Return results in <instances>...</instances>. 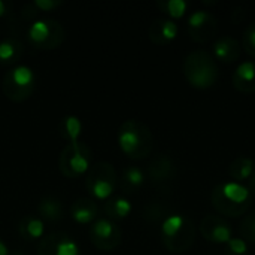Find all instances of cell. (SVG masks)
Wrapping results in <instances>:
<instances>
[{"label":"cell","mask_w":255,"mask_h":255,"mask_svg":"<svg viewBox=\"0 0 255 255\" xmlns=\"http://www.w3.org/2000/svg\"><path fill=\"white\" fill-rule=\"evenodd\" d=\"M121 152L130 160H145L154 148V136L151 128L139 120L124 121L117 134Z\"/></svg>","instance_id":"1"},{"label":"cell","mask_w":255,"mask_h":255,"mask_svg":"<svg viewBox=\"0 0 255 255\" xmlns=\"http://www.w3.org/2000/svg\"><path fill=\"white\" fill-rule=\"evenodd\" d=\"M253 196L247 190V187L238 182L220 184L211 193L212 206L226 217H241L253 205Z\"/></svg>","instance_id":"2"},{"label":"cell","mask_w":255,"mask_h":255,"mask_svg":"<svg viewBox=\"0 0 255 255\" xmlns=\"http://www.w3.org/2000/svg\"><path fill=\"white\" fill-rule=\"evenodd\" d=\"M182 72L190 85L202 90L215 85L220 76V67L215 58L203 49L191 51L184 58Z\"/></svg>","instance_id":"3"},{"label":"cell","mask_w":255,"mask_h":255,"mask_svg":"<svg viewBox=\"0 0 255 255\" xmlns=\"http://www.w3.org/2000/svg\"><path fill=\"white\" fill-rule=\"evenodd\" d=\"M196 226L185 215H169L161 224V241L170 253L188 251L196 239Z\"/></svg>","instance_id":"4"},{"label":"cell","mask_w":255,"mask_h":255,"mask_svg":"<svg viewBox=\"0 0 255 255\" xmlns=\"http://www.w3.org/2000/svg\"><path fill=\"white\" fill-rule=\"evenodd\" d=\"M36 73L27 64H16L10 67L1 81L3 94L15 103H22L31 97L36 90Z\"/></svg>","instance_id":"5"},{"label":"cell","mask_w":255,"mask_h":255,"mask_svg":"<svg viewBox=\"0 0 255 255\" xmlns=\"http://www.w3.org/2000/svg\"><path fill=\"white\" fill-rule=\"evenodd\" d=\"M93 151L85 142L67 143L58 157V170L67 179H78L93 166Z\"/></svg>","instance_id":"6"},{"label":"cell","mask_w":255,"mask_h":255,"mask_svg":"<svg viewBox=\"0 0 255 255\" xmlns=\"http://www.w3.org/2000/svg\"><path fill=\"white\" fill-rule=\"evenodd\" d=\"M118 185V173L108 161H96L85 175V188L93 200H108Z\"/></svg>","instance_id":"7"},{"label":"cell","mask_w":255,"mask_h":255,"mask_svg":"<svg viewBox=\"0 0 255 255\" xmlns=\"http://www.w3.org/2000/svg\"><path fill=\"white\" fill-rule=\"evenodd\" d=\"M28 42L43 51L57 49L66 39V31L61 22L51 18H36L27 28Z\"/></svg>","instance_id":"8"},{"label":"cell","mask_w":255,"mask_h":255,"mask_svg":"<svg viewBox=\"0 0 255 255\" xmlns=\"http://www.w3.org/2000/svg\"><path fill=\"white\" fill-rule=\"evenodd\" d=\"M88 236L91 244L99 250V251H114L121 245L123 241V230L121 227L108 218H97L90 230Z\"/></svg>","instance_id":"9"},{"label":"cell","mask_w":255,"mask_h":255,"mask_svg":"<svg viewBox=\"0 0 255 255\" xmlns=\"http://www.w3.org/2000/svg\"><path fill=\"white\" fill-rule=\"evenodd\" d=\"M187 30L190 37L197 43H208L218 31V21L214 13L208 10H196L187 21Z\"/></svg>","instance_id":"10"},{"label":"cell","mask_w":255,"mask_h":255,"mask_svg":"<svg viewBox=\"0 0 255 255\" xmlns=\"http://www.w3.org/2000/svg\"><path fill=\"white\" fill-rule=\"evenodd\" d=\"M37 255H81V248L70 235L52 232L40 239Z\"/></svg>","instance_id":"11"},{"label":"cell","mask_w":255,"mask_h":255,"mask_svg":"<svg viewBox=\"0 0 255 255\" xmlns=\"http://www.w3.org/2000/svg\"><path fill=\"white\" fill-rule=\"evenodd\" d=\"M176 175H178L176 163L169 154H158L151 160L148 167V176L152 185L161 190H167L170 188Z\"/></svg>","instance_id":"12"},{"label":"cell","mask_w":255,"mask_h":255,"mask_svg":"<svg viewBox=\"0 0 255 255\" xmlns=\"http://www.w3.org/2000/svg\"><path fill=\"white\" fill-rule=\"evenodd\" d=\"M199 230L206 241L214 244H227L233 238L232 226L218 215H206L200 221Z\"/></svg>","instance_id":"13"},{"label":"cell","mask_w":255,"mask_h":255,"mask_svg":"<svg viewBox=\"0 0 255 255\" xmlns=\"http://www.w3.org/2000/svg\"><path fill=\"white\" fill-rule=\"evenodd\" d=\"M70 217L78 224H93L99 218V206L93 199L79 197L70 206Z\"/></svg>","instance_id":"14"},{"label":"cell","mask_w":255,"mask_h":255,"mask_svg":"<svg viewBox=\"0 0 255 255\" xmlns=\"http://www.w3.org/2000/svg\"><path fill=\"white\" fill-rule=\"evenodd\" d=\"M148 34L152 43L158 46H164V45H169L172 40H175L178 34V25L172 19L158 18L149 25Z\"/></svg>","instance_id":"15"},{"label":"cell","mask_w":255,"mask_h":255,"mask_svg":"<svg viewBox=\"0 0 255 255\" xmlns=\"http://www.w3.org/2000/svg\"><path fill=\"white\" fill-rule=\"evenodd\" d=\"M232 82L233 87L244 94L255 93V61L241 63L233 72Z\"/></svg>","instance_id":"16"},{"label":"cell","mask_w":255,"mask_h":255,"mask_svg":"<svg viewBox=\"0 0 255 255\" xmlns=\"http://www.w3.org/2000/svg\"><path fill=\"white\" fill-rule=\"evenodd\" d=\"M212 51H214V55L217 60H220L223 63H235L241 57L242 46L236 39H233L230 36H223L215 40Z\"/></svg>","instance_id":"17"},{"label":"cell","mask_w":255,"mask_h":255,"mask_svg":"<svg viewBox=\"0 0 255 255\" xmlns=\"http://www.w3.org/2000/svg\"><path fill=\"white\" fill-rule=\"evenodd\" d=\"M18 233L27 242L40 241L45 236V221L39 215H25L18 224Z\"/></svg>","instance_id":"18"},{"label":"cell","mask_w":255,"mask_h":255,"mask_svg":"<svg viewBox=\"0 0 255 255\" xmlns=\"http://www.w3.org/2000/svg\"><path fill=\"white\" fill-rule=\"evenodd\" d=\"M24 55V43L16 37H4L0 40V66L16 64Z\"/></svg>","instance_id":"19"},{"label":"cell","mask_w":255,"mask_h":255,"mask_svg":"<svg viewBox=\"0 0 255 255\" xmlns=\"http://www.w3.org/2000/svg\"><path fill=\"white\" fill-rule=\"evenodd\" d=\"M145 173L140 167L136 166H128L121 172V176L118 179V184L121 187V190L126 194H134L137 193L143 184H145Z\"/></svg>","instance_id":"20"},{"label":"cell","mask_w":255,"mask_h":255,"mask_svg":"<svg viewBox=\"0 0 255 255\" xmlns=\"http://www.w3.org/2000/svg\"><path fill=\"white\" fill-rule=\"evenodd\" d=\"M37 212L39 217L46 223H58L63 220L64 217V208L60 199L54 197V196H46L43 199H40L39 205H37Z\"/></svg>","instance_id":"21"},{"label":"cell","mask_w":255,"mask_h":255,"mask_svg":"<svg viewBox=\"0 0 255 255\" xmlns=\"http://www.w3.org/2000/svg\"><path fill=\"white\" fill-rule=\"evenodd\" d=\"M103 214L105 218L111 220V221H118V220H124L131 214V203L128 199L126 197H111L103 203Z\"/></svg>","instance_id":"22"},{"label":"cell","mask_w":255,"mask_h":255,"mask_svg":"<svg viewBox=\"0 0 255 255\" xmlns=\"http://www.w3.org/2000/svg\"><path fill=\"white\" fill-rule=\"evenodd\" d=\"M84 131V124L81 118L76 115H66L58 123V133L67 143L81 142V136Z\"/></svg>","instance_id":"23"},{"label":"cell","mask_w":255,"mask_h":255,"mask_svg":"<svg viewBox=\"0 0 255 255\" xmlns=\"http://www.w3.org/2000/svg\"><path fill=\"white\" fill-rule=\"evenodd\" d=\"M255 166L254 161L250 158V157H236L232 164H230V169H229V175L230 178L235 181V182H242V181H248L254 172Z\"/></svg>","instance_id":"24"},{"label":"cell","mask_w":255,"mask_h":255,"mask_svg":"<svg viewBox=\"0 0 255 255\" xmlns=\"http://www.w3.org/2000/svg\"><path fill=\"white\" fill-rule=\"evenodd\" d=\"M157 6L173 18H181L187 10V1L184 0H158Z\"/></svg>","instance_id":"25"},{"label":"cell","mask_w":255,"mask_h":255,"mask_svg":"<svg viewBox=\"0 0 255 255\" xmlns=\"http://www.w3.org/2000/svg\"><path fill=\"white\" fill-rule=\"evenodd\" d=\"M241 235L244 241L255 244V212L248 214L241 223Z\"/></svg>","instance_id":"26"},{"label":"cell","mask_w":255,"mask_h":255,"mask_svg":"<svg viewBox=\"0 0 255 255\" xmlns=\"http://www.w3.org/2000/svg\"><path fill=\"white\" fill-rule=\"evenodd\" d=\"M242 48H245V51L255 58V22H251L242 36Z\"/></svg>","instance_id":"27"},{"label":"cell","mask_w":255,"mask_h":255,"mask_svg":"<svg viewBox=\"0 0 255 255\" xmlns=\"http://www.w3.org/2000/svg\"><path fill=\"white\" fill-rule=\"evenodd\" d=\"M226 255H248V245L244 239L232 238L227 242L226 247Z\"/></svg>","instance_id":"28"},{"label":"cell","mask_w":255,"mask_h":255,"mask_svg":"<svg viewBox=\"0 0 255 255\" xmlns=\"http://www.w3.org/2000/svg\"><path fill=\"white\" fill-rule=\"evenodd\" d=\"M61 4H63V1H60V0H34V1H31V6L39 13H42V12H51V10L60 7Z\"/></svg>","instance_id":"29"},{"label":"cell","mask_w":255,"mask_h":255,"mask_svg":"<svg viewBox=\"0 0 255 255\" xmlns=\"http://www.w3.org/2000/svg\"><path fill=\"white\" fill-rule=\"evenodd\" d=\"M247 190L250 191V194H251L253 197H255V169H254V172H253V175H251V178L248 179Z\"/></svg>","instance_id":"30"},{"label":"cell","mask_w":255,"mask_h":255,"mask_svg":"<svg viewBox=\"0 0 255 255\" xmlns=\"http://www.w3.org/2000/svg\"><path fill=\"white\" fill-rule=\"evenodd\" d=\"M0 255H10V250L3 239H0Z\"/></svg>","instance_id":"31"},{"label":"cell","mask_w":255,"mask_h":255,"mask_svg":"<svg viewBox=\"0 0 255 255\" xmlns=\"http://www.w3.org/2000/svg\"><path fill=\"white\" fill-rule=\"evenodd\" d=\"M6 13H7V4L3 0H0V18L4 16Z\"/></svg>","instance_id":"32"}]
</instances>
